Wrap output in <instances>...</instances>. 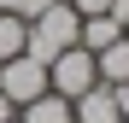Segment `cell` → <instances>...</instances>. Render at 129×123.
Masks as SVG:
<instances>
[{"instance_id": "1", "label": "cell", "mask_w": 129, "mask_h": 123, "mask_svg": "<svg viewBox=\"0 0 129 123\" xmlns=\"http://www.w3.org/2000/svg\"><path fill=\"white\" fill-rule=\"evenodd\" d=\"M76 29H82V18L64 6V0H47L35 18H29V35H24V53L35 59V65H53V59L64 47H76Z\"/></svg>"}, {"instance_id": "2", "label": "cell", "mask_w": 129, "mask_h": 123, "mask_svg": "<svg viewBox=\"0 0 129 123\" xmlns=\"http://www.w3.org/2000/svg\"><path fill=\"white\" fill-rule=\"evenodd\" d=\"M94 82H100V70H94V53L88 47H64L53 65H47V88L64 94V100H82Z\"/></svg>"}, {"instance_id": "3", "label": "cell", "mask_w": 129, "mask_h": 123, "mask_svg": "<svg viewBox=\"0 0 129 123\" xmlns=\"http://www.w3.org/2000/svg\"><path fill=\"white\" fill-rule=\"evenodd\" d=\"M0 94H6L12 106H29V100H41V94H47V65H35L29 53L6 59V65H0Z\"/></svg>"}, {"instance_id": "4", "label": "cell", "mask_w": 129, "mask_h": 123, "mask_svg": "<svg viewBox=\"0 0 129 123\" xmlns=\"http://www.w3.org/2000/svg\"><path fill=\"white\" fill-rule=\"evenodd\" d=\"M71 117L76 123H123V111H117V100H112L106 82H94L82 100H71Z\"/></svg>"}, {"instance_id": "5", "label": "cell", "mask_w": 129, "mask_h": 123, "mask_svg": "<svg viewBox=\"0 0 129 123\" xmlns=\"http://www.w3.org/2000/svg\"><path fill=\"white\" fill-rule=\"evenodd\" d=\"M94 70H100V82H112V88H117V82H129V35L94 53Z\"/></svg>"}, {"instance_id": "6", "label": "cell", "mask_w": 129, "mask_h": 123, "mask_svg": "<svg viewBox=\"0 0 129 123\" xmlns=\"http://www.w3.org/2000/svg\"><path fill=\"white\" fill-rule=\"evenodd\" d=\"M112 41H123V24H112V18H82V29H76V47H88V53H100V47H112Z\"/></svg>"}, {"instance_id": "7", "label": "cell", "mask_w": 129, "mask_h": 123, "mask_svg": "<svg viewBox=\"0 0 129 123\" xmlns=\"http://www.w3.org/2000/svg\"><path fill=\"white\" fill-rule=\"evenodd\" d=\"M24 123H76V117H71V100L47 88L41 100H29V106H24Z\"/></svg>"}, {"instance_id": "8", "label": "cell", "mask_w": 129, "mask_h": 123, "mask_svg": "<svg viewBox=\"0 0 129 123\" xmlns=\"http://www.w3.org/2000/svg\"><path fill=\"white\" fill-rule=\"evenodd\" d=\"M24 35H29V24H24V18H12V12H0V65L24 53Z\"/></svg>"}, {"instance_id": "9", "label": "cell", "mask_w": 129, "mask_h": 123, "mask_svg": "<svg viewBox=\"0 0 129 123\" xmlns=\"http://www.w3.org/2000/svg\"><path fill=\"white\" fill-rule=\"evenodd\" d=\"M41 6H47V0H0V12H12V18H24V24H29V18H35Z\"/></svg>"}, {"instance_id": "10", "label": "cell", "mask_w": 129, "mask_h": 123, "mask_svg": "<svg viewBox=\"0 0 129 123\" xmlns=\"http://www.w3.org/2000/svg\"><path fill=\"white\" fill-rule=\"evenodd\" d=\"M64 6H71V12H76V18H100V12H106V6H112V0H64Z\"/></svg>"}, {"instance_id": "11", "label": "cell", "mask_w": 129, "mask_h": 123, "mask_svg": "<svg viewBox=\"0 0 129 123\" xmlns=\"http://www.w3.org/2000/svg\"><path fill=\"white\" fill-rule=\"evenodd\" d=\"M106 18H112V24H123V29H129V0H112V6H106Z\"/></svg>"}, {"instance_id": "12", "label": "cell", "mask_w": 129, "mask_h": 123, "mask_svg": "<svg viewBox=\"0 0 129 123\" xmlns=\"http://www.w3.org/2000/svg\"><path fill=\"white\" fill-rule=\"evenodd\" d=\"M0 123H12V100L6 94H0Z\"/></svg>"}, {"instance_id": "13", "label": "cell", "mask_w": 129, "mask_h": 123, "mask_svg": "<svg viewBox=\"0 0 129 123\" xmlns=\"http://www.w3.org/2000/svg\"><path fill=\"white\" fill-rule=\"evenodd\" d=\"M12 123H18V117H12Z\"/></svg>"}]
</instances>
